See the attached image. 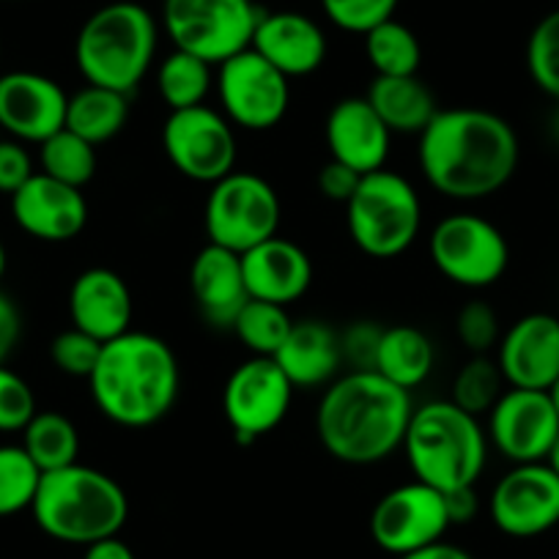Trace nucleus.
Wrapping results in <instances>:
<instances>
[{"label":"nucleus","mask_w":559,"mask_h":559,"mask_svg":"<svg viewBox=\"0 0 559 559\" xmlns=\"http://www.w3.org/2000/svg\"><path fill=\"white\" fill-rule=\"evenodd\" d=\"M515 129L483 107L439 110L419 132L417 163L423 179L450 201H483L508 185L519 170Z\"/></svg>","instance_id":"obj_1"},{"label":"nucleus","mask_w":559,"mask_h":559,"mask_svg":"<svg viewBox=\"0 0 559 559\" xmlns=\"http://www.w3.org/2000/svg\"><path fill=\"white\" fill-rule=\"evenodd\" d=\"M412 412V392L376 370H346L324 386L316 408V433L341 464H381L401 450Z\"/></svg>","instance_id":"obj_2"},{"label":"nucleus","mask_w":559,"mask_h":559,"mask_svg":"<svg viewBox=\"0 0 559 559\" xmlns=\"http://www.w3.org/2000/svg\"><path fill=\"white\" fill-rule=\"evenodd\" d=\"M88 386L102 417L121 428H152L176 406L179 359L163 337L129 330L102 346Z\"/></svg>","instance_id":"obj_3"},{"label":"nucleus","mask_w":559,"mask_h":559,"mask_svg":"<svg viewBox=\"0 0 559 559\" xmlns=\"http://www.w3.org/2000/svg\"><path fill=\"white\" fill-rule=\"evenodd\" d=\"M488 433L480 417L453 401H428L414 406L403 437V455L414 480L448 493L477 486L488 464Z\"/></svg>","instance_id":"obj_4"},{"label":"nucleus","mask_w":559,"mask_h":559,"mask_svg":"<svg viewBox=\"0 0 559 559\" xmlns=\"http://www.w3.org/2000/svg\"><path fill=\"white\" fill-rule=\"evenodd\" d=\"M36 526L69 546L116 537L127 524V491L105 472L85 464L45 472L31 504Z\"/></svg>","instance_id":"obj_5"},{"label":"nucleus","mask_w":559,"mask_h":559,"mask_svg":"<svg viewBox=\"0 0 559 559\" xmlns=\"http://www.w3.org/2000/svg\"><path fill=\"white\" fill-rule=\"evenodd\" d=\"M152 12L134 0H116L96 9L74 41V63L88 85L132 94L152 72L159 47Z\"/></svg>","instance_id":"obj_6"},{"label":"nucleus","mask_w":559,"mask_h":559,"mask_svg":"<svg viewBox=\"0 0 559 559\" xmlns=\"http://www.w3.org/2000/svg\"><path fill=\"white\" fill-rule=\"evenodd\" d=\"M346 225L365 255L386 261L403 255L417 241L423 203L406 176L381 168L359 179L357 192L346 203Z\"/></svg>","instance_id":"obj_7"},{"label":"nucleus","mask_w":559,"mask_h":559,"mask_svg":"<svg viewBox=\"0 0 559 559\" xmlns=\"http://www.w3.org/2000/svg\"><path fill=\"white\" fill-rule=\"evenodd\" d=\"M261 14L255 0H165L159 25L176 50L219 67L252 45Z\"/></svg>","instance_id":"obj_8"},{"label":"nucleus","mask_w":559,"mask_h":559,"mask_svg":"<svg viewBox=\"0 0 559 559\" xmlns=\"http://www.w3.org/2000/svg\"><path fill=\"white\" fill-rule=\"evenodd\" d=\"M280 195L263 176L234 170L214 181L203 206L209 245L230 252H247L280 230Z\"/></svg>","instance_id":"obj_9"},{"label":"nucleus","mask_w":559,"mask_h":559,"mask_svg":"<svg viewBox=\"0 0 559 559\" xmlns=\"http://www.w3.org/2000/svg\"><path fill=\"white\" fill-rule=\"evenodd\" d=\"M428 250L442 277L475 292L499 283L510 263V245L502 230L491 219L469 212L439 219Z\"/></svg>","instance_id":"obj_10"},{"label":"nucleus","mask_w":559,"mask_h":559,"mask_svg":"<svg viewBox=\"0 0 559 559\" xmlns=\"http://www.w3.org/2000/svg\"><path fill=\"white\" fill-rule=\"evenodd\" d=\"M214 88L223 107L219 112L247 132L274 129L292 105V80L252 47L219 63Z\"/></svg>","instance_id":"obj_11"},{"label":"nucleus","mask_w":559,"mask_h":559,"mask_svg":"<svg viewBox=\"0 0 559 559\" xmlns=\"http://www.w3.org/2000/svg\"><path fill=\"white\" fill-rule=\"evenodd\" d=\"M163 148L170 165L198 185H214L234 174L239 154L234 123L209 105L168 112L163 123Z\"/></svg>","instance_id":"obj_12"},{"label":"nucleus","mask_w":559,"mask_h":559,"mask_svg":"<svg viewBox=\"0 0 559 559\" xmlns=\"http://www.w3.org/2000/svg\"><path fill=\"white\" fill-rule=\"evenodd\" d=\"M294 384L272 357H250L228 376L223 412L234 439L252 444L272 433L292 408Z\"/></svg>","instance_id":"obj_13"},{"label":"nucleus","mask_w":559,"mask_h":559,"mask_svg":"<svg viewBox=\"0 0 559 559\" xmlns=\"http://www.w3.org/2000/svg\"><path fill=\"white\" fill-rule=\"evenodd\" d=\"M450 526L444 493L419 480L386 491L370 513L373 543L395 559L444 540Z\"/></svg>","instance_id":"obj_14"},{"label":"nucleus","mask_w":559,"mask_h":559,"mask_svg":"<svg viewBox=\"0 0 559 559\" xmlns=\"http://www.w3.org/2000/svg\"><path fill=\"white\" fill-rule=\"evenodd\" d=\"M488 444L510 464L546 461L554 439L559 437V412L551 392L508 386L488 412Z\"/></svg>","instance_id":"obj_15"},{"label":"nucleus","mask_w":559,"mask_h":559,"mask_svg":"<svg viewBox=\"0 0 559 559\" xmlns=\"http://www.w3.org/2000/svg\"><path fill=\"white\" fill-rule=\"evenodd\" d=\"M488 515L508 537H537L559 524V477L546 461L513 464L488 497Z\"/></svg>","instance_id":"obj_16"},{"label":"nucleus","mask_w":559,"mask_h":559,"mask_svg":"<svg viewBox=\"0 0 559 559\" xmlns=\"http://www.w3.org/2000/svg\"><path fill=\"white\" fill-rule=\"evenodd\" d=\"M69 94L39 72L0 74V129L20 143L41 146L67 127Z\"/></svg>","instance_id":"obj_17"},{"label":"nucleus","mask_w":559,"mask_h":559,"mask_svg":"<svg viewBox=\"0 0 559 559\" xmlns=\"http://www.w3.org/2000/svg\"><path fill=\"white\" fill-rule=\"evenodd\" d=\"M497 365L504 384L548 392L559 381V319L530 313L502 332Z\"/></svg>","instance_id":"obj_18"},{"label":"nucleus","mask_w":559,"mask_h":559,"mask_svg":"<svg viewBox=\"0 0 559 559\" xmlns=\"http://www.w3.org/2000/svg\"><path fill=\"white\" fill-rule=\"evenodd\" d=\"M14 223L39 241H72L88 225V201L78 187L61 185L39 170L12 195Z\"/></svg>","instance_id":"obj_19"},{"label":"nucleus","mask_w":559,"mask_h":559,"mask_svg":"<svg viewBox=\"0 0 559 559\" xmlns=\"http://www.w3.org/2000/svg\"><path fill=\"white\" fill-rule=\"evenodd\" d=\"M250 47L288 80L319 72L330 52L324 28L302 12L261 14Z\"/></svg>","instance_id":"obj_20"},{"label":"nucleus","mask_w":559,"mask_h":559,"mask_svg":"<svg viewBox=\"0 0 559 559\" xmlns=\"http://www.w3.org/2000/svg\"><path fill=\"white\" fill-rule=\"evenodd\" d=\"M241 272L250 299L283 305L302 299L313 283V261L292 239L272 236L252 250L241 252Z\"/></svg>","instance_id":"obj_21"},{"label":"nucleus","mask_w":559,"mask_h":559,"mask_svg":"<svg viewBox=\"0 0 559 559\" xmlns=\"http://www.w3.org/2000/svg\"><path fill=\"white\" fill-rule=\"evenodd\" d=\"M324 134L332 159L348 165L359 176L381 170L390 159L392 132L365 96H346L337 102L326 116Z\"/></svg>","instance_id":"obj_22"},{"label":"nucleus","mask_w":559,"mask_h":559,"mask_svg":"<svg viewBox=\"0 0 559 559\" xmlns=\"http://www.w3.org/2000/svg\"><path fill=\"white\" fill-rule=\"evenodd\" d=\"M132 292L127 280L105 266L85 269L78 274L69 292V319L74 330L94 341L107 343L132 330Z\"/></svg>","instance_id":"obj_23"},{"label":"nucleus","mask_w":559,"mask_h":559,"mask_svg":"<svg viewBox=\"0 0 559 559\" xmlns=\"http://www.w3.org/2000/svg\"><path fill=\"white\" fill-rule=\"evenodd\" d=\"M190 288L203 319L217 330H230L250 294L241 272V255L206 245L190 266Z\"/></svg>","instance_id":"obj_24"},{"label":"nucleus","mask_w":559,"mask_h":559,"mask_svg":"<svg viewBox=\"0 0 559 559\" xmlns=\"http://www.w3.org/2000/svg\"><path fill=\"white\" fill-rule=\"evenodd\" d=\"M274 362L288 376V381L302 390L326 386L341 376L343 354L341 337L324 321H299L292 326L286 343L274 354Z\"/></svg>","instance_id":"obj_25"},{"label":"nucleus","mask_w":559,"mask_h":559,"mask_svg":"<svg viewBox=\"0 0 559 559\" xmlns=\"http://www.w3.org/2000/svg\"><path fill=\"white\" fill-rule=\"evenodd\" d=\"M365 99L392 134H417L439 112L437 96L417 74L408 78H376Z\"/></svg>","instance_id":"obj_26"},{"label":"nucleus","mask_w":559,"mask_h":559,"mask_svg":"<svg viewBox=\"0 0 559 559\" xmlns=\"http://www.w3.org/2000/svg\"><path fill=\"white\" fill-rule=\"evenodd\" d=\"M433 362H437V352L426 332L406 324L384 330L379 357H376V373L384 376L386 381L412 392L419 384H426Z\"/></svg>","instance_id":"obj_27"},{"label":"nucleus","mask_w":559,"mask_h":559,"mask_svg":"<svg viewBox=\"0 0 559 559\" xmlns=\"http://www.w3.org/2000/svg\"><path fill=\"white\" fill-rule=\"evenodd\" d=\"M129 121V96L121 91L88 85L69 96L67 129L88 140L91 146L110 143Z\"/></svg>","instance_id":"obj_28"},{"label":"nucleus","mask_w":559,"mask_h":559,"mask_svg":"<svg viewBox=\"0 0 559 559\" xmlns=\"http://www.w3.org/2000/svg\"><path fill=\"white\" fill-rule=\"evenodd\" d=\"M157 94L168 105V110H187V107L206 105L214 88V67L203 58L185 50H170L157 63Z\"/></svg>","instance_id":"obj_29"},{"label":"nucleus","mask_w":559,"mask_h":559,"mask_svg":"<svg viewBox=\"0 0 559 559\" xmlns=\"http://www.w3.org/2000/svg\"><path fill=\"white\" fill-rule=\"evenodd\" d=\"M23 450L45 475L78 464L80 433L61 412H36L23 428Z\"/></svg>","instance_id":"obj_30"},{"label":"nucleus","mask_w":559,"mask_h":559,"mask_svg":"<svg viewBox=\"0 0 559 559\" xmlns=\"http://www.w3.org/2000/svg\"><path fill=\"white\" fill-rule=\"evenodd\" d=\"M365 56L376 78H408L423 63V47L408 25L392 17L365 34Z\"/></svg>","instance_id":"obj_31"},{"label":"nucleus","mask_w":559,"mask_h":559,"mask_svg":"<svg viewBox=\"0 0 559 559\" xmlns=\"http://www.w3.org/2000/svg\"><path fill=\"white\" fill-rule=\"evenodd\" d=\"M39 163L45 176L83 190L96 174V146H91L88 140L63 127L61 132H56L41 143Z\"/></svg>","instance_id":"obj_32"},{"label":"nucleus","mask_w":559,"mask_h":559,"mask_svg":"<svg viewBox=\"0 0 559 559\" xmlns=\"http://www.w3.org/2000/svg\"><path fill=\"white\" fill-rule=\"evenodd\" d=\"M294 321L283 305L261 302V299H247L245 308L236 316L234 326L236 337L252 357H274L280 346L286 343Z\"/></svg>","instance_id":"obj_33"},{"label":"nucleus","mask_w":559,"mask_h":559,"mask_svg":"<svg viewBox=\"0 0 559 559\" xmlns=\"http://www.w3.org/2000/svg\"><path fill=\"white\" fill-rule=\"evenodd\" d=\"M41 472L23 444H0V519L31 510Z\"/></svg>","instance_id":"obj_34"},{"label":"nucleus","mask_w":559,"mask_h":559,"mask_svg":"<svg viewBox=\"0 0 559 559\" xmlns=\"http://www.w3.org/2000/svg\"><path fill=\"white\" fill-rule=\"evenodd\" d=\"M504 392V376L499 370L497 359L486 357V354H475L469 362H464V368L455 373L453 379V395L450 401L455 406H461L464 412L480 414L491 412L493 403L499 401V395Z\"/></svg>","instance_id":"obj_35"},{"label":"nucleus","mask_w":559,"mask_h":559,"mask_svg":"<svg viewBox=\"0 0 559 559\" xmlns=\"http://www.w3.org/2000/svg\"><path fill=\"white\" fill-rule=\"evenodd\" d=\"M526 69L532 83L559 102V9L532 28L526 41Z\"/></svg>","instance_id":"obj_36"},{"label":"nucleus","mask_w":559,"mask_h":559,"mask_svg":"<svg viewBox=\"0 0 559 559\" xmlns=\"http://www.w3.org/2000/svg\"><path fill=\"white\" fill-rule=\"evenodd\" d=\"M401 0H321L324 17L346 34L365 36L376 25L395 17Z\"/></svg>","instance_id":"obj_37"},{"label":"nucleus","mask_w":559,"mask_h":559,"mask_svg":"<svg viewBox=\"0 0 559 559\" xmlns=\"http://www.w3.org/2000/svg\"><path fill=\"white\" fill-rule=\"evenodd\" d=\"M36 414V397L28 381L0 365V433H23Z\"/></svg>","instance_id":"obj_38"},{"label":"nucleus","mask_w":559,"mask_h":559,"mask_svg":"<svg viewBox=\"0 0 559 559\" xmlns=\"http://www.w3.org/2000/svg\"><path fill=\"white\" fill-rule=\"evenodd\" d=\"M105 343L94 341L91 335L80 330H67L52 341L50 346V357L56 362V368L61 373L74 376V379H88L94 373L96 362H99V354Z\"/></svg>","instance_id":"obj_39"},{"label":"nucleus","mask_w":559,"mask_h":559,"mask_svg":"<svg viewBox=\"0 0 559 559\" xmlns=\"http://www.w3.org/2000/svg\"><path fill=\"white\" fill-rule=\"evenodd\" d=\"M455 332H459L461 343L469 348L472 354H488L491 348L499 346L502 337V326H499L497 310L488 302H466L461 308L459 321H455Z\"/></svg>","instance_id":"obj_40"},{"label":"nucleus","mask_w":559,"mask_h":559,"mask_svg":"<svg viewBox=\"0 0 559 559\" xmlns=\"http://www.w3.org/2000/svg\"><path fill=\"white\" fill-rule=\"evenodd\" d=\"M337 337H341L343 365H348V370H376L384 326L376 321H354Z\"/></svg>","instance_id":"obj_41"},{"label":"nucleus","mask_w":559,"mask_h":559,"mask_svg":"<svg viewBox=\"0 0 559 559\" xmlns=\"http://www.w3.org/2000/svg\"><path fill=\"white\" fill-rule=\"evenodd\" d=\"M34 159L20 140H0V192L12 198L34 176Z\"/></svg>","instance_id":"obj_42"},{"label":"nucleus","mask_w":559,"mask_h":559,"mask_svg":"<svg viewBox=\"0 0 559 559\" xmlns=\"http://www.w3.org/2000/svg\"><path fill=\"white\" fill-rule=\"evenodd\" d=\"M359 179L362 176L357 174V170H352L348 165L337 163V159H330L326 165H321L319 170V192L324 198H330V201L335 203H348V198L357 192L359 187Z\"/></svg>","instance_id":"obj_43"},{"label":"nucleus","mask_w":559,"mask_h":559,"mask_svg":"<svg viewBox=\"0 0 559 559\" xmlns=\"http://www.w3.org/2000/svg\"><path fill=\"white\" fill-rule=\"evenodd\" d=\"M20 335H23V316L12 302V297L0 292V365H7L12 352L17 348Z\"/></svg>","instance_id":"obj_44"},{"label":"nucleus","mask_w":559,"mask_h":559,"mask_svg":"<svg viewBox=\"0 0 559 559\" xmlns=\"http://www.w3.org/2000/svg\"><path fill=\"white\" fill-rule=\"evenodd\" d=\"M444 504H448L450 524H469V521H475V515L480 513V497H477L475 486L448 491L444 493Z\"/></svg>","instance_id":"obj_45"},{"label":"nucleus","mask_w":559,"mask_h":559,"mask_svg":"<svg viewBox=\"0 0 559 559\" xmlns=\"http://www.w3.org/2000/svg\"><path fill=\"white\" fill-rule=\"evenodd\" d=\"M83 559H134V551L121 540V537H105L91 546H85Z\"/></svg>","instance_id":"obj_46"},{"label":"nucleus","mask_w":559,"mask_h":559,"mask_svg":"<svg viewBox=\"0 0 559 559\" xmlns=\"http://www.w3.org/2000/svg\"><path fill=\"white\" fill-rule=\"evenodd\" d=\"M397 559H475L469 551H464L461 546H453V543H433V546H426L419 548V551H412V554H403V557Z\"/></svg>","instance_id":"obj_47"},{"label":"nucleus","mask_w":559,"mask_h":559,"mask_svg":"<svg viewBox=\"0 0 559 559\" xmlns=\"http://www.w3.org/2000/svg\"><path fill=\"white\" fill-rule=\"evenodd\" d=\"M546 464H548V469H551L554 475L559 477V437L554 439L551 450H548V455H546Z\"/></svg>","instance_id":"obj_48"},{"label":"nucleus","mask_w":559,"mask_h":559,"mask_svg":"<svg viewBox=\"0 0 559 559\" xmlns=\"http://www.w3.org/2000/svg\"><path fill=\"white\" fill-rule=\"evenodd\" d=\"M3 274H7V247L0 241V280H3Z\"/></svg>","instance_id":"obj_49"},{"label":"nucleus","mask_w":559,"mask_h":559,"mask_svg":"<svg viewBox=\"0 0 559 559\" xmlns=\"http://www.w3.org/2000/svg\"><path fill=\"white\" fill-rule=\"evenodd\" d=\"M548 392H551V401H554V406H557V412H559V381Z\"/></svg>","instance_id":"obj_50"},{"label":"nucleus","mask_w":559,"mask_h":559,"mask_svg":"<svg viewBox=\"0 0 559 559\" xmlns=\"http://www.w3.org/2000/svg\"><path fill=\"white\" fill-rule=\"evenodd\" d=\"M551 129H554V138H557V143H559V110L554 112V121H551Z\"/></svg>","instance_id":"obj_51"}]
</instances>
